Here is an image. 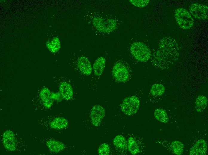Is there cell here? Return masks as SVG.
I'll return each instance as SVG.
<instances>
[{
  "label": "cell",
  "mask_w": 208,
  "mask_h": 155,
  "mask_svg": "<svg viewBox=\"0 0 208 155\" xmlns=\"http://www.w3.org/2000/svg\"><path fill=\"white\" fill-rule=\"evenodd\" d=\"M178 42L170 37H165L159 42L158 48L152 58V64L162 70L169 68L177 61L180 55Z\"/></svg>",
  "instance_id": "cell-1"
},
{
  "label": "cell",
  "mask_w": 208,
  "mask_h": 155,
  "mask_svg": "<svg viewBox=\"0 0 208 155\" xmlns=\"http://www.w3.org/2000/svg\"><path fill=\"white\" fill-rule=\"evenodd\" d=\"M130 49L135 59L141 62L147 61L151 56L149 48L142 42L137 41L133 43L130 46Z\"/></svg>",
  "instance_id": "cell-2"
},
{
  "label": "cell",
  "mask_w": 208,
  "mask_h": 155,
  "mask_svg": "<svg viewBox=\"0 0 208 155\" xmlns=\"http://www.w3.org/2000/svg\"><path fill=\"white\" fill-rule=\"evenodd\" d=\"M93 26L99 32L109 33L114 30L117 27L116 20L111 18H104L96 17L92 20Z\"/></svg>",
  "instance_id": "cell-3"
},
{
  "label": "cell",
  "mask_w": 208,
  "mask_h": 155,
  "mask_svg": "<svg viewBox=\"0 0 208 155\" xmlns=\"http://www.w3.org/2000/svg\"><path fill=\"white\" fill-rule=\"evenodd\" d=\"M174 17L180 27L183 29H189L194 24V20L190 13L186 9L179 8L175 12Z\"/></svg>",
  "instance_id": "cell-4"
},
{
  "label": "cell",
  "mask_w": 208,
  "mask_h": 155,
  "mask_svg": "<svg viewBox=\"0 0 208 155\" xmlns=\"http://www.w3.org/2000/svg\"><path fill=\"white\" fill-rule=\"evenodd\" d=\"M140 106V101L138 97L132 96L126 98L121 105L122 112L127 115H131L136 113Z\"/></svg>",
  "instance_id": "cell-5"
},
{
  "label": "cell",
  "mask_w": 208,
  "mask_h": 155,
  "mask_svg": "<svg viewBox=\"0 0 208 155\" xmlns=\"http://www.w3.org/2000/svg\"><path fill=\"white\" fill-rule=\"evenodd\" d=\"M112 73L114 79L120 82L126 81L129 78L128 70L126 67L121 62H117L114 65Z\"/></svg>",
  "instance_id": "cell-6"
},
{
  "label": "cell",
  "mask_w": 208,
  "mask_h": 155,
  "mask_svg": "<svg viewBox=\"0 0 208 155\" xmlns=\"http://www.w3.org/2000/svg\"><path fill=\"white\" fill-rule=\"evenodd\" d=\"M189 13L195 18L201 20L208 18V7L205 5L194 3L191 5Z\"/></svg>",
  "instance_id": "cell-7"
},
{
  "label": "cell",
  "mask_w": 208,
  "mask_h": 155,
  "mask_svg": "<svg viewBox=\"0 0 208 155\" xmlns=\"http://www.w3.org/2000/svg\"><path fill=\"white\" fill-rule=\"evenodd\" d=\"M105 111L101 105H96L92 108L90 113V118L93 125L95 126H98L104 117Z\"/></svg>",
  "instance_id": "cell-8"
},
{
  "label": "cell",
  "mask_w": 208,
  "mask_h": 155,
  "mask_svg": "<svg viewBox=\"0 0 208 155\" xmlns=\"http://www.w3.org/2000/svg\"><path fill=\"white\" fill-rule=\"evenodd\" d=\"M2 143L5 148L10 151H14L16 148V139L13 132L8 130L4 132L2 136Z\"/></svg>",
  "instance_id": "cell-9"
},
{
  "label": "cell",
  "mask_w": 208,
  "mask_h": 155,
  "mask_svg": "<svg viewBox=\"0 0 208 155\" xmlns=\"http://www.w3.org/2000/svg\"><path fill=\"white\" fill-rule=\"evenodd\" d=\"M207 151V144L203 139L198 140L191 148L189 154L190 155H205Z\"/></svg>",
  "instance_id": "cell-10"
},
{
  "label": "cell",
  "mask_w": 208,
  "mask_h": 155,
  "mask_svg": "<svg viewBox=\"0 0 208 155\" xmlns=\"http://www.w3.org/2000/svg\"><path fill=\"white\" fill-rule=\"evenodd\" d=\"M78 66L80 71L83 74L88 75L92 71L91 65L90 61L85 57H80L78 60Z\"/></svg>",
  "instance_id": "cell-11"
},
{
  "label": "cell",
  "mask_w": 208,
  "mask_h": 155,
  "mask_svg": "<svg viewBox=\"0 0 208 155\" xmlns=\"http://www.w3.org/2000/svg\"><path fill=\"white\" fill-rule=\"evenodd\" d=\"M59 92L62 97L65 100H70L73 97L72 87L71 85L66 82H62L60 84Z\"/></svg>",
  "instance_id": "cell-12"
},
{
  "label": "cell",
  "mask_w": 208,
  "mask_h": 155,
  "mask_svg": "<svg viewBox=\"0 0 208 155\" xmlns=\"http://www.w3.org/2000/svg\"><path fill=\"white\" fill-rule=\"evenodd\" d=\"M106 60L103 56L97 58L93 65V70L95 75L100 76L102 74L105 67Z\"/></svg>",
  "instance_id": "cell-13"
},
{
  "label": "cell",
  "mask_w": 208,
  "mask_h": 155,
  "mask_svg": "<svg viewBox=\"0 0 208 155\" xmlns=\"http://www.w3.org/2000/svg\"><path fill=\"white\" fill-rule=\"evenodd\" d=\"M46 144L49 149L53 152L58 153L61 152L65 148V145L63 143L54 139L48 140L46 142Z\"/></svg>",
  "instance_id": "cell-14"
},
{
  "label": "cell",
  "mask_w": 208,
  "mask_h": 155,
  "mask_svg": "<svg viewBox=\"0 0 208 155\" xmlns=\"http://www.w3.org/2000/svg\"><path fill=\"white\" fill-rule=\"evenodd\" d=\"M51 94L50 90L46 88L42 89L40 94V97L44 106L48 108L50 107L53 103Z\"/></svg>",
  "instance_id": "cell-15"
},
{
  "label": "cell",
  "mask_w": 208,
  "mask_h": 155,
  "mask_svg": "<svg viewBox=\"0 0 208 155\" xmlns=\"http://www.w3.org/2000/svg\"><path fill=\"white\" fill-rule=\"evenodd\" d=\"M68 125L67 120L65 118L58 117L54 118L50 123V127L53 129H62L67 127Z\"/></svg>",
  "instance_id": "cell-16"
},
{
  "label": "cell",
  "mask_w": 208,
  "mask_h": 155,
  "mask_svg": "<svg viewBox=\"0 0 208 155\" xmlns=\"http://www.w3.org/2000/svg\"><path fill=\"white\" fill-rule=\"evenodd\" d=\"M207 99L206 96H198L195 103V107L197 111L198 112L203 111L207 107Z\"/></svg>",
  "instance_id": "cell-17"
},
{
  "label": "cell",
  "mask_w": 208,
  "mask_h": 155,
  "mask_svg": "<svg viewBox=\"0 0 208 155\" xmlns=\"http://www.w3.org/2000/svg\"><path fill=\"white\" fill-rule=\"evenodd\" d=\"M154 116L156 119L163 123H166L169 121V118L166 111L162 108H158L154 112Z\"/></svg>",
  "instance_id": "cell-18"
},
{
  "label": "cell",
  "mask_w": 208,
  "mask_h": 155,
  "mask_svg": "<svg viewBox=\"0 0 208 155\" xmlns=\"http://www.w3.org/2000/svg\"><path fill=\"white\" fill-rule=\"evenodd\" d=\"M113 144L115 147L120 149H126L127 142L125 138L121 135H118L114 139Z\"/></svg>",
  "instance_id": "cell-19"
},
{
  "label": "cell",
  "mask_w": 208,
  "mask_h": 155,
  "mask_svg": "<svg viewBox=\"0 0 208 155\" xmlns=\"http://www.w3.org/2000/svg\"><path fill=\"white\" fill-rule=\"evenodd\" d=\"M165 91L164 86L162 84L155 83L152 85L150 90L151 94L153 95L160 96L164 94Z\"/></svg>",
  "instance_id": "cell-20"
},
{
  "label": "cell",
  "mask_w": 208,
  "mask_h": 155,
  "mask_svg": "<svg viewBox=\"0 0 208 155\" xmlns=\"http://www.w3.org/2000/svg\"><path fill=\"white\" fill-rule=\"evenodd\" d=\"M127 145L129 151L132 154H136L139 152V146L136 140L133 137L129 138Z\"/></svg>",
  "instance_id": "cell-21"
},
{
  "label": "cell",
  "mask_w": 208,
  "mask_h": 155,
  "mask_svg": "<svg viewBox=\"0 0 208 155\" xmlns=\"http://www.w3.org/2000/svg\"><path fill=\"white\" fill-rule=\"evenodd\" d=\"M49 50L53 53H55L59 49L61 44L59 39L57 37L54 38L52 40L47 44Z\"/></svg>",
  "instance_id": "cell-22"
},
{
  "label": "cell",
  "mask_w": 208,
  "mask_h": 155,
  "mask_svg": "<svg viewBox=\"0 0 208 155\" xmlns=\"http://www.w3.org/2000/svg\"><path fill=\"white\" fill-rule=\"evenodd\" d=\"M171 147L174 153L177 155L181 154L183 151L184 145L181 142L175 140L172 142Z\"/></svg>",
  "instance_id": "cell-23"
},
{
  "label": "cell",
  "mask_w": 208,
  "mask_h": 155,
  "mask_svg": "<svg viewBox=\"0 0 208 155\" xmlns=\"http://www.w3.org/2000/svg\"><path fill=\"white\" fill-rule=\"evenodd\" d=\"M98 154L100 155H108L110 153V148L108 145L106 143L101 144L98 150Z\"/></svg>",
  "instance_id": "cell-24"
},
{
  "label": "cell",
  "mask_w": 208,
  "mask_h": 155,
  "mask_svg": "<svg viewBox=\"0 0 208 155\" xmlns=\"http://www.w3.org/2000/svg\"><path fill=\"white\" fill-rule=\"evenodd\" d=\"M129 1L133 6L142 8L147 6L149 4V0H130Z\"/></svg>",
  "instance_id": "cell-25"
},
{
  "label": "cell",
  "mask_w": 208,
  "mask_h": 155,
  "mask_svg": "<svg viewBox=\"0 0 208 155\" xmlns=\"http://www.w3.org/2000/svg\"><path fill=\"white\" fill-rule=\"evenodd\" d=\"M60 94H59L57 93H54L51 94V97L52 99H55L56 100H58L60 97Z\"/></svg>",
  "instance_id": "cell-26"
}]
</instances>
